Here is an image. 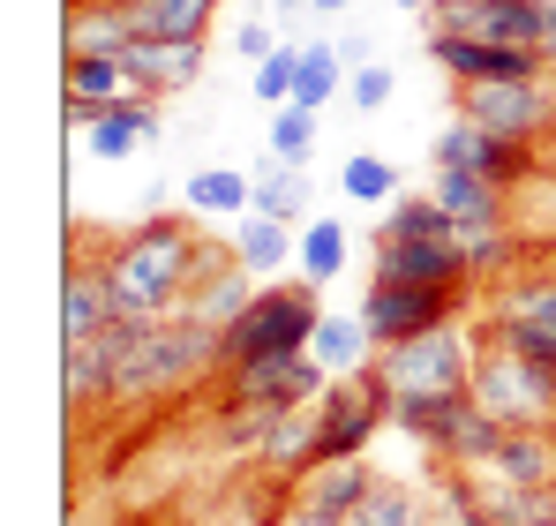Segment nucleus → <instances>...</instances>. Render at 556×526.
I'll use <instances>...</instances> for the list:
<instances>
[{
  "instance_id": "obj_31",
  "label": "nucleus",
  "mask_w": 556,
  "mask_h": 526,
  "mask_svg": "<svg viewBox=\"0 0 556 526\" xmlns=\"http://www.w3.org/2000/svg\"><path fill=\"white\" fill-rule=\"evenodd\" d=\"M339 68H346V53H331L324 38H308V46H301V84H293V105H308V113H324V105H331V90L346 84Z\"/></svg>"
},
{
  "instance_id": "obj_39",
  "label": "nucleus",
  "mask_w": 556,
  "mask_h": 526,
  "mask_svg": "<svg viewBox=\"0 0 556 526\" xmlns=\"http://www.w3.org/2000/svg\"><path fill=\"white\" fill-rule=\"evenodd\" d=\"M278 526H346V519H339V512H316V504H293Z\"/></svg>"
},
{
  "instance_id": "obj_37",
  "label": "nucleus",
  "mask_w": 556,
  "mask_h": 526,
  "mask_svg": "<svg viewBox=\"0 0 556 526\" xmlns=\"http://www.w3.org/2000/svg\"><path fill=\"white\" fill-rule=\"evenodd\" d=\"M466 263H473V278H489V271H511V234H504V226H489V234H466Z\"/></svg>"
},
{
  "instance_id": "obj_8",
  "label": "nucleus",
  "mask_w": 556,
  "mask_h": 526,
  "mask_svg": "<svg viewBox=\"0 0 556 526\" xmlns=\"http://www.w3.org/2000/svg\"><path fill=\"white\" fill-rule=\"evenodd\" d=\"M429 159H437V166H459V174H481V180H504V188H519V180L534 174V143L496 136V128H481V121H466V113L437 128Z\"/></svg>"
},
{
  "instance_id": "obj_4",
  "label": "nucleus",
  "mask_w": 556,
  "mask_h": 526,
  "mask_svg": "<svg viewBox=\"0 0 556 526\" xmlns=\"http://www.w3.org/2000/svg\"><path fill=\"white\" fill-rule=\"evenodd\" d=\"M473 339H466L459 324H444V331H421V339H406V347H376V384L391 391V399H421V391H466L473 384Z\"/></svg>"
},
{
  "instance_id": "obj_12",
  "label": "nucleus",
  "mask_w": 556,
  "mask_h": 526,
  "mask_svg": "<svg viewBox=\"0 0 556 526\" xmlns=\"http://www.w3.org/2000/svg\"><path fill=\"white\" fill-rule=\"evenodd\" d=\"M376 278H406V286H473L466 234L452 241H376Z\"/></svg>"
},
{
  "instance_id": "obj_29",
  "label": "nucleus",
  "mask_w": 556,
  "mask_h": 526,
  "mask_svg": "<svg viewBox=\"0 0 556 526\" xmlns=\"http://www.w3.org/2000/svg\"><path fill=\"white\" fill-rule=\"evenodd\" d=\"M301 278L308 286H324V278H339L346 271V226L339 218H301Z\"/></svg>"
},
{
  "instance_id": "obj_35",
  "label": "nucleus",
  "mask_w": 556,
  "mask_h": 526,
  "mask_svg": "<svg viewBox=\"0 0 556 526\" xmlns=\"http://www.w3.org/2000/svg\"><path fill=\"white\" fill-rule=\"evenodd\" d=\"M293 84H301V46L286 38L271 61H256V98L278 113V105H293Z\"/></svg>"
},
{
  "instance_id": "obj_25",
  "label": "nucleus",
  "mask_w": 556,
  "mask_h": 526,
  "mask_svg": "<svg viewBox=\"0 0 556 526\" xmlns=\"http://www.w3.org/2000/svg\"><path fill=\"white\" fill-rule=\"evenodd\" d=\"M188 211H203V218H249L256 211V180L233 174V166H203V174H188Z\"/></svg>"
},
{
  "instance_id": "obj_11",
  "label": "nucleus",
  "mask_w": 556,
  "mask_h": 526,
  "mask_svg": "<svg viewBox=\"0 0 556 526\" xmlns=\"http://www.w3.org/2000/svg\"><path fill=\"white\" fill-rule=\"evenodd\" d=\"M429 61L459 84H527V76H549L542 53L527 46H489V38H459V30H437L429 38Z\"/></svg>"
},
{
  "instance_id": "obj_43",
  "label": "nucleus",
  "mask_w": 556,
  "mask_h": 526,
  "mask_svg": "<svg viewBox=\"0 0 556 526\" xmlns=\"http://www.w3.org/2000/svg\"><path fill=\"white\" fill-rule=\"evenodd\" d=\"M534 526H556V512H549V519H534Z\"/></svg>"
},
{
  "instance_id": "obj_32",
  "label": "nucleus",
  "mask_w": 556,
  "mask_h": 526,
  "mask_svg": "<svg viewBox=\"0 0 556 526\" xmlns=\"http://www.w3.org/2000/svg\"><path fill=\"white\" fill-rule=\"evenodd\" d=\"M339 188H346V203H391L399 196V174H391V159L362 151V159L339 166Z\"/></svg>"
},
{
  "instance_id": "obj_13",
  "label": "nucleus",
  "mask_w": 556,
  "mask_h": 526,
  "mask_svg": "<svg viewBox=\"0 0 556 526\" xmlns=\"http://www.w3.org/2000/svg\"><path fill=\"white\" fill-rule=\"evenodd\" d=\"M249 301H256V271H249L241 256H211V249H203L195 286H188V301H181L188 316H203V324H218V331H226Z\"/></svg>"
},
{
  "instance_id": "obj_34",
  "label": "nucleus",
  "mask_w": 556,
  "mask_h": 526,
  "mask_svg": "<svg viewBox=\"0 0 556 526\" xmlns=\"http://www.w3.org/2000/svg\"><path fill=\"white\" fill-rule=\"evenodd\" d=\"M308 151H316V113H308V105H278L271 113V159L308 166Z\"/></svg>"
},
{
  "instance_id": "obj_7",
  "label": "nucleus",
  "mask_w": 556,
  "mask_h": 526,
  "mask_svg": "<svg viewBox=\"0 0 556 526\" xmlns=\"http://www.w3.org/2000/svg\"><path fill=\"white\" fill-rule=\"evenodd\" d=\"M459 309H466L459 286H406V278H369V293H362V324H369L376 347H406V339H421V331H444Z\"/></svg>"
},
{
  "instance_id": "obj_10",
  "label": "nucleus",
  "mask_w": 556,
  "mask_h": 526,
  "mask_svg": "<svg viewBox=\"0 0 556 526\" xmlns=\"http://www.w3.org/2000/svg\"><path fill=\"white\" fill-rule=\"evenodd\" d=\"M489 331H504L511 347L542 353L556 368V271H534V278H511L496 301H489Z\"/></svg>"
},
{
  "instance_id": "obj_21",
  "label": "nucleus",
  "mask_w": 556,
  "mask_h": 526,
  "mask_svg": "<svg viewBox=\"0 0 556 526\" xmlns=\"http://www.w3.org/2000/svg\"><path fill=\"white\" fill-rule=\"evenodd\" d=\"M128 68H121V61H98V53H76V61H68V121H84V128H91L98 113H105V105H113V98H128Z\"/></svg>"
},
{
  "instance_id": "obj_20",
  "label": "nucleus",
  "mask_w": 556,
  "mask_h": 526,
  "mask_svg": "<svg viewBox=\"0 0 556 526\" xmlns=\"http://www.w3.org/2000/svg\"><path fill=\"white\" fill-rule=\"evenodd\" d=\"M256 459H264L271 474H308V466H316V399H308V406H286L271 429L256 437Z\"/></svg>"
},
{
  "instance_id": "obj_41",
  "label": "nucleus",
  "mask_w": 556,
  "mask_h": 526,
  "mask_svg": "<svg viewBox=\"0 0 556 526\" xmlns=\"http://www.w3.org/2000/svg\"><path fill=\"white\" fill-rule=\"evenodd\" d=\"M399 8H437V0H399Z\"/></svg>"
},
{
  "instance_id": "obj_24",
  "label": "nucleus",
  "mask_w": 556,
  "mask_h": 526,
  "mask_svg": "<svg viewBox=\"0 0 556 526\" xmlns=\"http://www.w3.org/2000/svg\"><path fill=\"white\" fill-rule=\"evenodd\" d=\"M233 256L249 263L256 278H271L286 256H301V234H293L286 218H264V211H249V218H233Z\"/></svg>"
},
{
  "instance_id": "obj_36",
  "label": "nucleus",
  "mask_w": 556,
  "mask_h": 526,
  "mask_svg": "<svg viewBox=\"0 0 556 526\" xmlns=\"http://www.w3.org/2000/svg\"><path fill=\"white\" fill-rule=\"evenodd\" d=\"M346 98H354V113H383V105H391V68H383V61L354 68V76H346Z\"/></svg>"
},
{
  "instance_id": "obj_14",
  "label": "nucleus",
  "mask_w": 556,
  "mask_h": 526,
  "mask_svg": "<svg viewBox=\"0 0 556 526\" xmlns=\"http://www.w3.org/2000/svg\"><path fill=\"white\" fill-rule=\"evenodd\" d=\"M121 68H128V84L136 90H188L203 76V38H136L128 53H121Z\"/></svg>"
},
{
  "instance_id": "obj_23",
  "label": "nucleus",
  "mask_w": 556,
  "mask_h": 526,
  "mask_svg": "<svg viewBox=\"0 0 556 526\" xmlns=\"http://www.w3.org/2000/svg\"><path fill=\"white\" fill-rule=\"evenodd\" d=\"M369 481H376V474L362 466V459H316V466L301 474V504H316V512H339V519H346V512L369 497Z\"/></svg>"
},
{
  "instance_id": "obj_26",
  "label": "nucleus",
  "mask_w": 556,
  "mask_h": 526,
  "mask_svg": "<svg viewBox=\"0 0 556 526\" xmlns=\"http://www.w3.org/2000/svg\"><path fill=\"white\" fill-rule=\"evenodd\" d=\"M61 399H68V406H91V399H113V353H105V339H84V347H61Z\"/></svg>"
},
{
  "instance_id": "obj_27",
  "label": "nucleus",
  "mask_w": 556,
  "mask_h": 526,
  "mask_svg": "<svg viewBox=\"0 0 556 526\" xmlns=\"http://www.w3.org/2000/svg\"><path fill=\"white\" fill-rule=\"evenodd\" d=\"M459 218L437 196H391V218L376 226V241H452Z\"/></svg>"
},
{
  "instance_id": "obj_2",
  "label": "nucleus",
  "mask_w": 556,
  "mask_h": 526,
  "mask_svg": "<svg viewBox=\"0 0 556 526\" xmlns=\"http://www.w3.org/2000/svg\"><path fill=\"white\" fill-rule=\"evenodd\" d=\"M473 399L504 429H556V368L504 331H489V347L473 353Z\"/></svg>"
},
{
  "instance_id": "obj_38",
  "label": "nucleus",
  "mask_w": 556,
  "mask_h": 526,
  "mask_svg": "<svg viewBox=\"0 0 556 526\" xmlns=\"http://www.w3.org/2000/svg\"><path fill=\"white\" fill-rule=\"evenodd\" d=\"M278 46H286V38H271V23H241V30H233V53H241V61H271Z\"/></svg>"
},
{
  "instance_id": "obj_30",
  "label": "nucleus",
  "mask_w": 556,
  "mask_h": 526,
  "mask_svg": "<svg viewBox=\"0 0 556 526\" xmlns=\"http://www.w3.org/2000/svg\"><path fill=\"white\" fill-rule=\"evenodd\" d=\"M256 211H264V218H286V226H293V218L308 211V174H301L293 159H271V166L256 174Z\"/></svg>"
},
{
  "instance_id": "obj_6",
  "label": "nucleus",
  "mask_w": 556,
  "mask_h": 526,
  "mask_svg": "<svg viewBox=\"0 0 556 526\" xmlns=\"http://www.w3.org/2000/svg\"><path fill=\"white\" fill-rule=\"evenodd\" d=\"M383 422H391V391L376 384V368L331 376L316 399V459H362Z\"/></svg>"
},
{
  "instance_id": "obj_33",
  "label": "nucleus",
  "mask_w": 556,
  "mask_h": 526,
  "mask_svg": "<svg viewBox=\"0 0 556 526\" xmlns=\"http://www.w3.org/2000/svg\"><path fill=\"white\" fill-rule=\"evenodd\" d=\"M346 526H421V512H414V497L399 481H369V497L346 512Z\"/></svg>"
},
{
  "instance_id": "obj_28",
  "label": "nucleus",
  "mask_w": 556,
  "mask_h": 526,
  "mask_svg": "<svg viewBox=\"0 0 556 526\" xmlns=\"http://www.w3.org/2000/svg\"><path fill=\"white\" fill-rule=\"evenodd\" d=\"M128 15H136L143 38H203L218 0H128Z\"/></svg>"
},
{
  "instance_id": "obj_40",
  "label": "nucleus",
  "mask_w": 556,
  "mask_h": 526,
  "mask_svg": "<svg viewBox=\"0 0 556 526\" xmlns=\"http://www.w3.org/2000/svg\"><path fill=\"white\" fill-rule=\"evenodd\" d=\"M308 8H316V15H339V8H346V0H308Z\"/></svg>"
},
{
  "instance_id": "obj_1",
  "label": "nucleus",
  "mask_w": 556,
  "mask_h": 526,
  "mask_svg": "<svg viewBox=\"0 0 556 526\" xmlns=\"http://www.w3.org/2000/svg\"><path fill=\"white\" fill-rule=\"evenodd\" d=\"M195 263H203V241L188 234V218H143L98 256V271L121 316H174L195 286Z\"/></svg>"
},
{
  "instance_id": "obj_42",
  "label": "nucleus",
  "mask_w": 556,
  "mask_h": 526,
  "mask_svg": "<svg viewBox=\"0 0 556 526\" xmlns=\"http://www.w3.org/2000/svg\"><path fill=\"white\" fill-rule=\"evenodd\" d=\"M271 8H308V0H271Z\"/></svg>"
},
{
  "instance_id": "obj_5",
  "label": "nucleus",
  "mask_w": 556,
  "mask_h": 526,
  "mask_svg": "<svg viewBox=\"0 0 556 526\" xmlns=\"http://www.w3.org/2000/svg\"><path fill=\"white\" fill-rule=\"evenodd\" d=\"M324 368H316V353H256V361H233L226 368V414H264L278 422L286 406H308V399H324Z\"/></svg>"
},
{
  "instance_id": "obj_22",
  "label": "nucleus",
  "mask_w": 556,
  "mask_h": 526,
  "mask_svg": "<svg viewBox=\"0 0 556 526\" xmlns=\"http://www.w3.org/2000/svg\"><path fill=\"white\" fill-rule=\"evenodd\" d=\"M308 353H316L324 376H362L376 361V339H369V324H362V309H354V316H324L316 339H308Z\"/></svg>"
},
{
  "instance_id": "obj_16",
  "label": "nucleus",
  "mask_w": 556,
  "mask_h": 526,
  "mask_svg": "<svg viewBox=\"0 0 556 526\" xmlns=\"http://www.w3.org/2000/svg\"><path fill=\"white\" fill-rule=\"evenodd\" d=\"M159 128H166L159 90H128V98H113L91 121V159H128L136 143H159Z\"/></svg>"
},
{
  "instance_id": "obj_17",
  "label": "nucleus",
  "mask_w": 556,
  "mask_h": 526,
  "mask_svg": "<svg viewBox=\"0 0 556 526\" xmlns=\"http://www.w3.org/2000/svg\"><path fill=\"white\" fill-rule=\"evenodd\" d=\"M136 38H143V30H136L128 0H76V8H68V61H76V53L121 61Z\"/></svg>"
},
{
  "instance_id": "obj_15",
  "label": "nucleus",
  "mask_w": 556,
  "mask_h": 526,
  "mask_svg": "<svg viewBox=\"0 0 556 526\" xmlns=\"http://www.w3.org/2000/svg\"><path fill=\"white\" fill-rule=\"evenodd\" d=\"M113 316H121V309H113L105 271H98V263H68V278H61V347L105 339V324H113Z\"/></svg>"
},
{
  "instance_id": "obj_3",
  "label": "nucleus",
  "mask_w": 556,
  "mask_h": 526,
  "mask_svg": "<svg viewBox=\"0 0 556 526\" xmlns=\"http://www.w3.org/2000/svg\"><path fill=\"white\" fill-rule=\"evenodd\" d=\"M316 324H324V309H316V286L308 278H286V286H256V301L218 331V368H233V361H256V353H308L316 339Z\"/></svg>"
},
{
  "instance_id": "obj_19",
  "label": "nucleus",
  "mask_w": 556,
  "mask_h": 526,
  "mask_svg": "<svg viewBox=\"0 0 556 526\" xmlns=\"http://www.w3.org/2000/svg\"><path fill=\"white\" fill-rule=\"evenodd\" d=\"M481 466L504 474V481H519V489H556V437L549 429H504ZM481 466H473V474H481Z\"/></svg>"
},
{
  "instance_id": "obj_9",
  "label": "nucleus",
  "mask_w": 556,
  "mask_h": 526,
  "mask_svg": "<svg viewBox=\"0 0 556 526\" xmlns=\"http://www.w3.org/2000/svg\"><path fill=\"white\" fill-rule=\"evenodd\" d=\"M459 113L481 121V128H496V136L534 143V136L556 121V98H549L542 76H527V84H459Z\"/></svg>"
},
{
  "instance_id": "obj_18",
  "label": "nucleus",
  "mask_w": 556,
  "mask_h": 526,
  "mask_svg": "<svg viewBox=\"0 0 556 526\" xmlns=\"http://www.w3.org/2000/svg\"><path fill=\"white\" fill-rule=\"evenodd\" d=\"M452 218H459V234H489V226H504V180H481V174H459V166H437V188H429Z\"/></svg>"
}]
</instances>
